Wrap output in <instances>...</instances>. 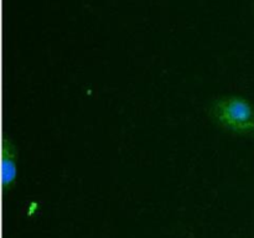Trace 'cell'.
Listing matches in <instances>:
<instances>
[{"instance_id":"1","label":"cell","mask_w":254,"mask_h":238,"mask_svg":"<svg viewBox=\"0 0 254 238\" xmlns=\"http://www.w3.org/2000/svg\"><path fill=\"white\" fill-rule=\"evenodd\" d=\"M216 119L226 128L237 133L254 131V107L238 97L218 101L213 107Z\"/></svg>"},{"instance_id":"2","label":"cell","mask_w":254,"mask_h":238,"mask_svg":"<svg viewBox=\"0 0 254 238\" xmlns=\"http://www.w3.org/2000/svg\"><path fill=\"white\" fill-rule=\"evenodd\" d=\"M16 174V148L11 139L4 136L1 144V183L5 190L12 187Z\"/></svg>"}]
</instances>
